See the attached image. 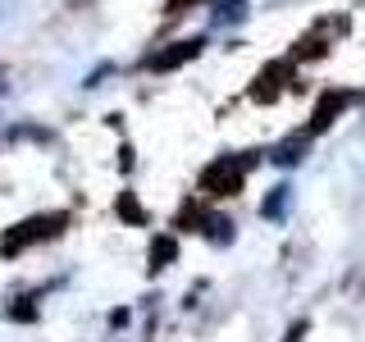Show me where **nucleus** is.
I'll return each mask as SVG.
<instances>
[{
  "mask_svg": "<svg viewBox=\"0 0 365 342\" xmlns=\"http://www.w3.org/2000/svg\"><path fill=\"white\" fill-rule=\"evenodd\" d=\"M302 155H306V137H297V142H283L279 151H274V160H279V165H302Z\"/></svg>",
  "mask_w": 365,
  "mask_h": 342,
  "instance_id": "1",
  "label": "nucleus"
},
{
  "mask_svg": "<svg viewBox=\"0 0 365 342\" xmlns=\"http://www.w3.org/2000/svg\"><path fill=\"white\" fill-rule=\"evenodd\" d=\"M197 51H201V41H187V46H178V51L160 55V60H155V68H169V64H178V60H192Z\"/></svg>",
  "mask_w": 365,
  "mask_h": 342,
  "instance_id": "2",
  "label": "nucleus"
},
{
  "mask_svg": "<svg viewBox=\"0 0 365 342\" xmlns=\"http://www.w3.org/2000/svg\"><path fill=\"white\" fill-rule=\"evenodd\" d=\"M169 256H174V242H155V260H160V265H165Z\"/></svg>",
  "mask_w": 365,
  "mask_h": 342,
  "instance_id": "3",
  "label": "nucleus"
}]
</instances>
